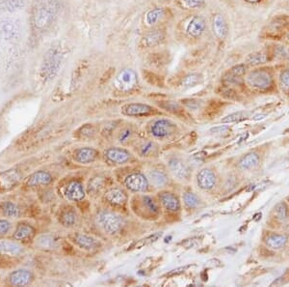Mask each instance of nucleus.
Segmentation results:
<instances>
[{"instance_id":"nucleus-1","label":"nucleus","mask_w":289,"mask_h":287,"mask_svg":"<svg viewBox=\"0 0 289 287\" xmlns=\"http://www.w3.org/2000/svg\"><path fill=\"white\" fill-rule=\"evenodd\" d=\"M62 9L59 0H35L30 9L31 34L38 36L48 32L56 23Z\"/></svg>"},{"instance_id":"nucleus-2","label":"nucleus","mask_w":289,"mask_h":287,"mask_svg":"<svg viewBox=\"0 0 289 287\" xmlns=\"http://www.w3.org/2000/svg\"><path fill=\"white\" fill-rule=\"evenodd\" d=\"M65 58V52L60 43L52 45L44 54L41 66L40 76L44 83H50L57 76Z\"/></svg>"},{"instance_id":"nucleus-3","label":"nucleus","mask_w":289,"mask_h":287,"mask_svg":"<svg viewBox=\"0 0 289 287\" xmlns=\"http://www.w3.org/2000/svg\"><path fill=\"white\" fill-rule=\"evenodd\" d=\"M97 222L103 230L109 235H116L122 230L124 226L123 219L119 215L109 211L99 213Z\"/></svg>"},{"instance_id":"nucleus-4","label":"nucleus","mask_w":289,"mask_h":287,"mask_svg":"<svg viewBox=\"0 0 289 287\" xmlns=\"http://www.w3.org/2000/svg\"><path fill=\"white\" fill-rule=\"evenodd\" d=\"M249 86L256 90H267L272 86L273 80L271 75L264 70H255L249 73L246 78Z\"/></svg>"},{"instance_id":"nucleus-5","label":"nucleus","mask_w":289,"mask_h":287,"mask_svg":"<svg viewBox=\"0 0 289 287\" xmlns=\"http://www.w3.org/2000/svg\"><path fill=\"white\" fill-rule=\"evenodd\" d=\"M177 125L169 119H158L151 126L152 136L160 140L170 138L177 132Z\"/></svg>"},{"instance_id":"nucleus-6","label":"nucleus","mask_w":289,"mask_h":287,"mask_svg":"<svg viewBox=\"0 0 289 287\" xmlns=\"http://www.w3.org/2000/svg\"><path fill=\"white\" fill-rule=\"evenodd\" d=\"M137 74L132 69H124L118 74L115 80V86L124 92L132 90L137 86Z\"/></svg>"},{"instance_id":"nucleus-7","label":"nucleus","mask_w":289,"mask_h":287,"mask_svg":"<svg viewBox=\"0 0 289 287\" xmlns=\"http://www.w3.org/2000/svg\"><path fill=\"white\" fill-rule=\"evenodd\" d=\"M125 186L134 193H144L149 188V180L142 173H132L125 179Z\"/></svg>"},{"instance_id":"nucleus-8","label":"nucleus","mask_w":289,"mask_h":287,"mask_svg":"<svg viewBox=\"0 0 289 287\" xmlns=\"http://www.w3.org/2000/svg\"><path fill=\"white\" fill-rule=\"evenodd\" d=\"M105 157L109 163L114 165H125L131 159V154L124 148L112 147L106 150Z\"/></svg>"},{"instance_id":"nucleus-9","label":"nucleus","mask_w":289,"mask_h":287,"mask_svg":"<svg viewBox=\"0 0 289 287\" xmlns=\"http://www.w3.org/2000/svg\"><path fill=\"white\" fill-rule=\"evenodd\" d=\"M99 157V152L92 147H80L74 151L73 159L80 165H89L94 163Z\"/></svg>"},{"instance_id":"nucleus-10","label":"nucleus","mask_w":289,"mask_h":287,"mask_svg":"<svg viewBox=\"0 0 289 287\" xmlns=\"http://www.w3.org/2000/svg\"><path fill=\"white\" fill-rule=\"evenodd\" d=\"M73 241L79 249L87 252H93L99 249L101 246V242L97 238L84 233L75 234Z\"/></svg>"},{"instance_id":"nucleus-11","label":"nucleus","mask_w":289,"mask_h":287,"mask_svg":"<svg viewBox=\"0 0 289 287\" xmlns=\"http://www.w3.org/2000/svg\"><path fill=\"white\" fill-rule=\"evenodd\" d=\"M153 112H154L153 107L147 104H141V103L127 104L121 110L122 115L131 116V117H141V116L151 115Z\"/></svg>"},{"instance_id":"nucleus-12","label":"nucleus","mask_w":289,"mask_h":287,"mask_svg":"<svg viewBox=\"0 0 289 287\" xmlns=\"http://www.w3.org/2000/svg\"><path fill=\"white\" fill-rule=\"evenodd\" d=\"M33 280L32 272L26 269L16 270L9 276V283L13 287H26L32 284Z\"/></svg>"},{"instance_id":"nucleus-13","label":"nucleus","mask_w":289,"mask_h":287,"mask_svg":"<svg viewBox=\"0 0 289 287\" xmlns=\"http://www.w3.org/2000/svg\"><path fill=\"white\" fill-rule=\"evenodd\" d=\"M207 29L206 21L201 16L192 17L186 25L185 32L191 38H200Z\"/></svg>"},{"instance_id":"nucleus-14","label":"nucleus","mask_w":289,"mask_h":287,"mask_svg":"<svg viewBox=\"0 0 289 287\" xmlns=\"http://www.w3.org/2000/svg\"><path fill=\"white\" fill-rule=\"evenodd\" d=\"M168 168L172 174L180 180H188L191 176V172L188 166L179 158L170 159L168 162Z\"/></svg>"},{"instance_id":"nucleus-15","label":"nucleus","mask_w":289,"mask_h":287,"mask_svg":"<svg viewBox=\"0 0 289 287\" xmlns=\"http://www.w3.org/2000/svg\"><path fill=\"white\" fill-rule=\"evenodd\" d=\"M165 36L166 34L163 29H153L144 35L142 39V45L145 48L158 47L165 40Z\"/></svg>"},{"instance_id":"nucleus-16","label":"nucleus","mask_w":289,"mask_h":287,"mask_svg":"<svg viewBox=\"0 0 289 287\" xmlns=\"http://www.w3.org/2000/svg\"><path fill=\"white\" fill-rule=\"evenodd\" d=\"M53 181L51 173L46 171H39L32 173L26 180L27 187L35 188L39 186H48Z\"/></svg>"},{"instance_id":"nucleus-17","label":"nucleus","mask_w":289,"mask_h":287,"mask_svg":"<svg viewBox=\"0 0 289 287\" xmlns=\"http://www.w3.org/2000/svg\"><path fill=\"white\" fill-rule=\"evenodd\" d=\"M197 183L200 189L210 191L216 185V176L211 170L204 169L197 175Z\"/></svg>"},{"instance_id":"nucleus-18","label":"nucleus","mask_w":289,"mask_h":287,"mask_svg":"<svg viewBox=\"0 0 289 287\" xmlns=\"http://www.w3.org/2000/svg\"><path fill=\"white\" fill-rule=\"evenodd\" d=\"M66 198L71 201H81L85 198V191L83 185L79 181H72L65 190Z\"/></svg>"},{"instance_id":"nucleus-19","label":"nucleus","mask_w":289,"mask_h":287,"mask_svg":"<svg viewBox=\"0 0 289 287\" xmlns=\"http://www.w3.org/2000/svg\"><path fill=\"white\" fill-rule=\"evenodd\" d=\"M213 33L219 40H225L229 33V27L227 21L221 14H216L212 20Z\"/></svg>"},{"instance_id":"nucleus-20","label":"nucleus","mask_w":289,"mask_h":287,"mask_svg":"<svg viewBox=\"0 0 289 287\" xmlns=\"http://www.w3.org/2000/svg\"><path fill=\"white\" fill-rule=\"evenodd\" d=\"M159 200L162 206L169 212H178L181 209V201L179 198L170 192L160 193Z\"/></svg>"},{"instance_id":"nucleus-21","label":"nucleus","mask_w":289,"mask_h":287,"mask_svg":"<svg viewBox=\"0 0 289 287\" xmlns=\"http://www.w3.org/2000/svg\"><path fill=\"white\" fill-rule=\"evenodd\" d=\"M35 232H36V230L31 225L21 223L17 226V228L14 230L13 238L16 241L26 242L34 237Z\"/></svg>"},{"instance_id":"nucleus-22","label":"nucleus","mask_w":289,"mask_h":287,"mask_svg":"<svg viewBox=\"0 0 289 287\" xmlns=\"http://www.w3.org/2000/svg\"><path fill=\"white\" fill-rule=\"evenodd\" d=\"M26 0H0V14L12 15L23 10Z\"/></svg>"},{"instance_id":"nucleus-23","label":"nucleus","mask_w":289,"mask_h":287,"mask_svg":"<svg viewBox=\"0 0 289 287\" xmlns=\"http://www.w3.org/2000/svg\"><path fill=\"white\" fill-rule=\"evenodd\" d=\"M21 180V175L15 170L0 174V189L10 190L14 188Z\"/></svg>"},{"instance_id":"nucleus-24","label":"nucleus","mask_w":289,"mask_h":287,"mask_svg":"<svg viewBox=\"0 0 289 287\" xmlns=\"http://www.w3.org/2000/svg\"><path fill=\"white\" fill-rule=\"evenodd\" d=\"M105 200L113 206H123L128 201V196L124 190L114 188L106 192Z\"/></svg>"},{"instance_id":"nucleus-25","label":"nucleus","mask_w":289,"mask_h":287,"mask_svg":"<svg viewBox=\"0 0 289 287\" xmlns=\"http://www.w3.org/2000/svg\"><path fill=\"white\" fill-rule=\"evenodd\" d=\"M35 245L38 249L43 251H53L57 248L58 241L53 235L43 234L36 239Z\"/></svg>"},{"instance_id":"nucleus-26","label":"nucleus","mask_w":289,"mask_h":287,"mask_svg":"<svg viewBox=\"0 0 289 287\" xmlns=\"http://www.w3.org/2000/svg\"><path fill=\"white\" fill-rule=\"evenodd\" d=\"M24 253V249L21 245L9 242V241H0V255L1 256H12L17 257Z\"/></svg>"},{"instance_id":"nucleus-27","label":"nucleus","mask_w":289,"mask_h":287,"mask_svg":"<svg viewBox=\"0 0 289 287\" xmlns=\"http://www.w3.org/2000/svg\"><path fill=\"white\" fill-rule=\"evenodd\" d=\"M165 17V9L163 7H155L147 12L145 16V24L148 27H155Z\"/></svg>"},{"instance_id":"nucleus-28","label":"nucleus","mask_w":289,"mask_h":287,"mask_svg":"<svg viewBox=\"0 0 289 287\" xmlns=\"http://www.w3.org/2000/svg\"><path fill=\"white\" fill-rule=\"evenodd\" d=\"M265 243L272 250H281L288 244V236L273 233L266 237Z\"/></svg>"},{"instance_id":"nucleus-29","label":"nucleus","mask_w":289,"mask_h":287,"mask_svg":"<svg viewBox=\"0 0 289 287\" xmlns=\"http://www.w3.org/2000/svg\"><path fill=\"white\" fill-rule=\"evenodd\" d=\"M259 165H260V157L256 153H249V154L243 156L238 163L239 169H241L243 171L254 170Z\"/></svg>"},{"instance_id":"nucleus-30","label":"nucleus","mask_w":289,"mask_h":287,"mask_svg":"<svg viewBox=\"0 0 289 287\" xmlns=\"http://www.w3.org/2000/svg\"><path fill=\"white\" fill-rule=\"evenodd\" d=\"M0 211L3 216L8 218H19L21 216V208L12 201H4L0 204Z\"/></svg>"},{"instance_id":"nucleus-31","label":"nucleus","mask_w":289,"mask_h":287,"mask_svg":"<svg viewBox=\"0 0 289 287\" xmlns=\"http://www.w3.org/2000/svg\"><path fill=\"white\" fill-rule=\"evenodd\" d=\"M149 179L151 183L156 187V188H163L165 187L168 182L169 178L168 175L162 171L159 170H154L149 172Z\"/></svg>"},{"instance_id":"nucleus-32","label":"nucleus","mask_w":289,"mask_h":287,"mask_svg":"<svg viewBox=\"0 0 289 287\" xmlns=\"http://www.w3.org/2000/svg\"><path fill=\"white\" fill-rule=\"evenodd\" d=\"M78 220H79V217H78L77 212L72 210V209L64 211L61 214L60 218H59V222L65 228H73V227H75L77 225V223H78Z\"/></svg>"},{"instance_id":"nucleus-33","label":"nucleus","mask_w":289,"mask_h":287,"mask_svg":"<svg viewBox=\"0 0 289 287\" xmlns=\"http://www.w3.org/2000/svg\"><path fill=\"white\" fill-rule=\"evenodd\" d=\"M268 60V57L266 54L263 53H255L251 54L246 57V63L250 66H259L266 63Z\"/></svg>"},{"instance_id":"nucleus-34","label":"nucleus","mask_w":289,"mask_h":287,"mask_svg":"<svg viewBox=\"0 0 289 287\" xmlns=\"http://www.w3.org/2000/svg\"><path fill=\"white\" fill-rule=\"evenodd\" d=\"M274 214L278 220L282 222L287 221L289 219V209L287 204L285 202L278 203L274 209Z\"/></svg>"},{"instance_id":"nucleus-35","label":"nucleus","mask_w":289,"mask_h":287,"mask_svg":"<svg viewBox=\"0 0 289 287\" xmlns=\"http://www.w3.org/2000/svg\"><path fill=\"white\" fill-rule=\"evenodd\" d=\"M142 202L144 207L146 208L147 211H149L153 215H158L159 213V207H158V202L155 201L152 197L150 196H144L142 198Z\"/></svg>"},{"instance_id":"nucleus-36","label":"nucleus","mask_w":289,"mask_h":287,"mask_svg":"<svg viewBox=\"0 0 289 287\" xmlns=\"http://www.w3.org/2000/svg\"><path fill=\"white\" fill-rule=\"evenodd\" d=\"M184 205L187 208L194 209V208L199 206L200 199L196 194H194L192 192H187V193H184Z\"/></svg>"},{"instance_id":"nucleus-37","label":"nucleus","mask_w":289,"mask_h":287,"mask_svg":"<svg viewBox=\"0 0 289 287\" xmlns=\"http://www.w3.org/2000/svg\"><path fill=\"white\" fill-rule=\"evenodd\" d=\"M202 83V77L199 74H189L183 80V86L185 88L197 86Z\"/></svg>"},{"instance_id":"nucleus-38","label":"nucleus","mask_w":289,"mask_h":287,"mask_svg":"<svg viewBox=\"0 0 289 287\" xmlns=\"http://www.w3.org/2000/svg\"><path fill=\"white\" fill-rule=\"evenodd\" d=\"M158 106L160 108H162L163 110L170 112V113H174V114H179L182 111V107L180 106V104L174 102V101H162L160 103H158Z\"/></svg>"},{"instance_id":"nucleus-39","label":"nucleus","mask_w":289,"mask_h":287,"mask_svg":"<svg viewBox=\"0 0 289 287\" xmlns=\"http://www.w3.org/2000/svg\"><path fill=\"white\" fill-rule=\"evenodd\" d=\"M243 80L241 77L236 76L230 72H228L224 78H223V83L228 86H240L242 84Z\"/></svg>"},{"instance_id":"nucleus-40","label":"nucleus","mask_w":289,"mask_h":287,"mask_svg":"<svg viewBox=\"0 0 289 287\" xmlns=\"http://www.w3.org/2000/svg\"><path fill=\"white\" fill-rule=\"evenodd\" d=\"M104 183L105 180L102 177H95L94 179H92L89 183L88 186V191L91 193H98L102 190V188L104 187Z\"/></svg>"},{"instance_id":"nucleus-41","label":"nucleus","mask_w":289,"mask_h":287,"mask_svg":"<svg viewBox=\"0 0 289 287\" xmlns=\"http://www.w3.org/2000/svg\"><path fill=\"white\" fill-rule=\"evenodd\" d=\"M156 149H157V145L155 143L147 142V143H145L141 146L140 154L143 157H148V156H151L155 152Z\"/></svg>"},{"instance_id":"nucleus-42","label":"nucleus","mask_w":289,"mask_h":287,"mask_svg":"<svg viewBox=\"0 0 289 287\" xmlns=\"http://www.w3.org/2000/svg\"><path fill=\"white\" fill-rule=\"evenodd\" d=\"M246 118L245 113H235L232 115L226 116L222 119V123H235V122H240L241 120Z\"/></svg>"},{"instance_id":"nucleus-43","label":"nucleus","mask_w":289,"mask_h":287,"mask_svg":"<svg viewBox=\"0 0 289 287\" xmlns=\"http://www.w3.org/2000/svg\"><path fill=\"white\" fill-rule=\"evenodd\" d=\"M280 83H281V86L282 89L289 93V70H285L281 73V76H280Z\"/></svg>"},{"instance_id":"nucleus-44","label":"nucleus","mask_w":289,"mask_h":287,"mask_svg":"<svg viewBox=\"0 0 289 287\" xmlns=\"http://www.w3.org/2000/svg\"><path fill=\"white\" fill-rule=\"evenodd\" d=\"M12 230V224L8 220L0 219V238L8 235Z\"/></svg>"},{"instance_id":"nucleus-45","label":"nucleus","mask_w":289,"mask_h":287,"mask_svg":"<svg viewBox=\"0 0 289 287\" xmlns=\"http://www.w3.org/2000/svg\"><path fill=\"white\" fill-rule=\"evenodd\" d=\"M183 4L189 9H198L204 7L205 0H183Z\"/></svg>"},{"instance_id":"nucleus-46","label":"nucleus","mask_w":289,"mask_h":287,"mask_svg":"<svg viewBox=\"0 0 289 287\" xmlns=\"http://www.w3.org/2000/svg\"><path fill=\"white\" fill-rule=\"evenodd\" d=\"M132 131L130 128H125L121 131V133L119 134V142L121 144H125L128 141H130V139L131 138Z\"/></svg>"},{"instance_id":"nucleus-47","label":"nucleus","mask_w":289,"mask_h":287,"mask_svg":"<svg viewBox=\"0 0 289 287\" xmlns=\"http://www.w3.org/2000/svg\"><path fill=\"white\" fill-rule=\"evenodd\" d=\"M230 128L227 126H218L210 129V134L212 135H218V136H226L230 133Z\"/></svg>"},{"instance_id":"nucleus-48","label":"nucleus","mask_w":289,"mask_h":287,"mask_svg":"<svg viewBox=\"0 0 289 287\" xmlns=\"http://www.w3.org/2000/svg\"><path fill=\"white\" fill-rule=\"evenodd\" d=\"M246 71H247V66L245 64H239L233 67L229 72L238 77H242L246 74Z\"/></svg>"},{"instance_id":"nucleus-49","label":"nucleus","mask_w":289,"mask_h":287,"mask_svg":"<svg viewBox=\"0 0 289 287\" xmlns=\"http://www.w3.org/2000/svg\"><path fill=\"white\" fill-rule=\"evenodd\" d=\"M184 106L188 109L197 110L200 108V102L198 100H184Z\"/></svg>"},{"instance_id":"nucleus-50","label":"nucleus","mask_w":289,"mask_h":287,"mask_svg":"<svg viewBox=\"0 0 289 287\" xmlns=\"http://www.w3.org/2000/svg\"><path fill=\"white\" fill-rule=\"evenodd\" d=\"M184 247L186 249H190V248H193L195 246L198 245V239L197 238H193V239H187L185 242L183 243Z\"/></svg>"},{"instance_id":"nucleus-51","label":"nucleus","mask_w":289,"mask_h":287,"mask_svg":"<svg viewBox=\"0 0 289 287\" xmlns=\"http://www.w3.org/2000/svg\"><path fill=\"white\" fill-rule=\"evenodd\" d=\"M185 269H186V267H182V268H179V269L173 270L172 272H170V273L168 274V276L170 277V276H175V275L181 274V273H183V272H184V270H185Z\"/></svg>"},{"instance_id":"nucleus-52","label":"nucleus","mask_w":289,"mask_h":287,"mask_svg":"<svg viewBox=\"0 0 289 287\" xmlns=\"http://www.w3.org/2000/svg\"><path fill=\"white\" fill-rule=\"evenodd\" d=\"M247 2H250V3H257V2H259V1H261V0H246Z\"/></svg>"},{"instance_id":"nucleus-53","label":"nucleus","mask_w":289,"mask_h":287,"mask_svg":"<svg viewBox=\"0 0 289 287\" xmlns=\"http://www.w3.org/2000/svg\"><path fill=\"white\" fill-rule=\"evenodd\" d=\"M287 39H288V40H289V35H288V37H287Z\"/></svg>"}]
</instances>
